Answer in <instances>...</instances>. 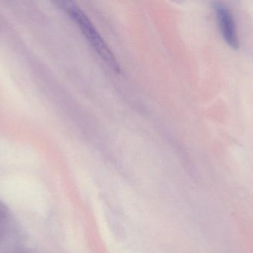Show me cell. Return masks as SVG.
Listing matches in <instances>:
<instances>
[{
	"instance_id": "2",
	"label": "cell",
	"mask_w": 253,
	"mask_h": 253,
	"mask_svg": "<svg viewBox=\"0 0 253 253\" xmlns=\"http://www.w3.org/2000/svg\"><path fill=\"white\" fill-rule=\"evenodd\" d=\"M215 13L220 31L226 43L233 49H237L239 47V40L231 12L227 7L218 3L215 5Z\"/></svg>"
},
{
	"instance_id": "1",
	"label": "cell",
	"mask_w": 253,
	"mask_h": 253,
	"mask_svg": "<svg viewBox=\"0 0 253 253\" xmlns=\"http://www.w3.org/2000/svg\"><path fill=\"white\" fill-rule=\"evenodd\" d=\"M62 7L66 10L70 17L74 21L81 29L84 37L88 40L93 49L102 59L116 71H120V65L114 53L108 47L105 40L102 38L96 27L92 23L86 13L78 7V5L71 1H62Z\"/></svg>"
}]
</instances>
